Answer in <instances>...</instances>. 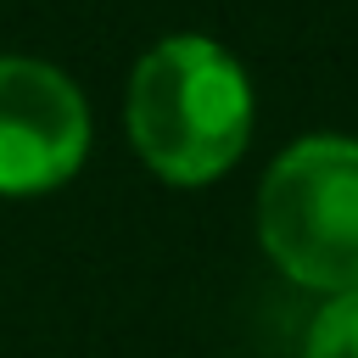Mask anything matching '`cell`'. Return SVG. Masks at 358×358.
<instances>
[{"instance_id":"1","label":"cell","mask_w":358,"mask_h":358,"mask_svg":"<svg viewBox=\"0 0 358 358\" xmlns=\"http://www.w3.org/2000/svg\"><path fill=\"white\" fill-rule=\"evenodd\" d=\"M252 129V90L235 56L201 34H173L140 56L129 84V134L140 157L173 179H218Z\"/></svg>"},{"instance_id":"2","label":"cell","mask_w":358,"mask_h":358,"mask_svg":"<svg viewBox=\"0 0 358 358\" xmlns=\"http://www.w3.org/2000/svg\"><path fill=\"white\" fill-rule=\"evenodd\" d=\"M268 257L308 291H358V140H296L257 190Z\"/></svg>"},{"instance_id":"3","label":"cell","mask_w":358,"mask_h":358,"mask_svg":"<svg viewBox=\"0 0 358 358\" xmlns=\"http://www.w3.org/2000/svg\"><path fill=\"white\" fill-rule=\"evenodd\" d=\"M90 145V112L67 73L34 56H0V190L62 185Z\"/></svg>"},{"instance_id":"4","label":"cell","mask_w":358,"mask_h":358,"mask_svg":"<svg viewBox=\"0 0 358 358\" xmlns=\"http://www.w3.org/2000/svg\"><path fill=\"white\" fill-rule=\"evenodd\" d=\"M302 358H358V291H341L319 308Z\"/></svg>"}]
</instances>
